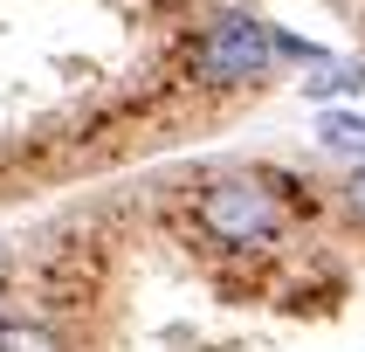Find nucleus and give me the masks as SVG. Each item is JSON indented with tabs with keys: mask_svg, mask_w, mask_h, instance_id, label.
I'll use <instances>...</instances> for the list:
<instances>
[{
	"mask_svg": "<svg viewBox=\"0 0 365 352\" xmlns=\"http://www.w3.org/2000/svg\"><path fill=\"white\" fill-rule=\"evenodd\" d=\"M283 221L276 193H262V180H214L200 193V228L221 248H262Z\"/></svg>",
	"mask_w": 365,
	"mask_h": 352,
	"instance_id": "1",
	"label": "nucleus"
},
{
	"mask_svg": "<svg viewBox=\"0 0 365 352\" xmlns=\"http://www.w3.org/2000/svg\"><path fill=\"white\" fill-rule=\"evenodd\" d=\"M269 56H276V35H269L262 21H248V14H227L214 21L200 35V49H193V69H200L207 83H248V76H262Z\"/></svg>",
	"mask_w": 365,
	"mask_h": 352,
	"instance_id": "2",
	"label": "nucleus"
},
{
	"mask_svg": "<svg viewBox=\"0 0 365 352\" xmlns=\"http://www.w3.org/2000/svg\"><path fill=\"white\" fill-rule=\"evenodd\" d=\"M0 352H62V346L28 318H0Z\"/></svg>",
	"mask_w": 365,
	"mask_h": 352,
	"instance_id": "3",
	"label": "nucleus"
},
{
	"mask_svg": "<svg viewBox=\"0 0 365 352\" xmlns=\"http://www.w3.org/2000/svg\"><path fill=\"white\" fill-rule=\"evenodd\" d=\"M317 139H324L331 152H365V118H345V111H324Z\"/></svg>",
	"mask_w": 365,
	"mask_h": 352,
	"instance_id": "4",
	"label": "nucleus"
},
{
	"mask_svg": "<svg viewBox=\"0 0 365 352\" xmlns=\"http://www.w3.org/2000/svg\"><path fill=\"white\" fill-rule=\"evenodd\" d=\"M351 83H365V62H317V83H304V90L331 97V90H351Z\"/></svg>",
	"mask_w": 365,
	"mask_h": 352,
	"instance_id": "5",
	"label": "nucleus"
},
{
	"mask_svg": "<svg viewBox=\"0 0 365 352\" xmlns=\"http://www.w3.org/2000/svg\"><path fill=\"white\" fill-rule=\"evenodd\" d=\"M345 207L365 221V173H351V186H345Z\"/></svg>",
	"mask_w": 365,
	"mask_h": 352,
	"instance_id": "6",
	"label": "nucleus"
}]
</instances>
